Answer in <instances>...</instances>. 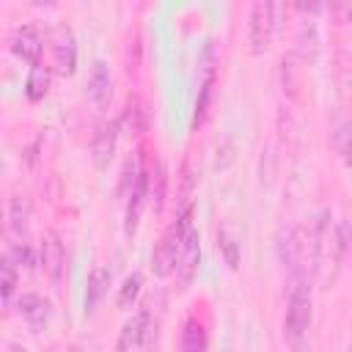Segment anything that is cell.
Wrapping results in <instances>:
<instances>
[{
  "label": "cell",
  "instance_id": "cell-23",
  "mask_svg": "<svg viewBox=\"0 0 352 352\" xmlns=\"http://www.w3.org/2000/svg\"><path fill=\"white\" fill-rule=\"evenodd\" d=\"M140 107H138V102L135 99H129V104H126V113H124V118H121V124H124V129H126V135H138L140 129H143V121H140Z\"/></svg>",
  "mask_w": 352,
  "mask_h": 352
},
{
  "label": "cell",
  "instance_id": "cell-5",
  "mask_svg": "<svg viewBox=\"0 0 352 352\" xmlns=\"http://www.w3.org/2000/svg\"><path fill=\"white\" fill-rule=\"evenodd\" d=\"M151 344V311L140 308L132 319H126L121 336H118V352H132L138 346Z\"/></svg>",
  "mask_w": 352,
  "mask_h": 352
},
{
  "label": "cell",
  "instance_id": "cell-1",
  "mask_svg": "<svg viewBox=\"0 0 352 352\" xmlns=\"http://www.w3.org/2000/svg\"><path fill=\"white\" fill-rule=\"evenodd\" d=\"M311 272H292L286 286V316H283V338L294 352L305 349L308 327H311Z\"/></svg>",
  "mask_w": 352,
  "mask_h": 352
},
{
  "label": "cell",
  "instance_id": "cell-14",
  "mask_svg": "<svg viewBox=\"0 0 352 352\" xmlns=\"http://www.w3.org/2000/svg\"><path fill=\"white\" fill-rule=\"evenodd\" d=\"M50 82H52L50 66H44L41 60L33 63L30 72H28V77H25V96H28L30 102H41V99L47 96V91H50Z\"/></svg>",
  "mask_w": 352,
  "mask_h": 352
},
{
  "label": "cell",
  "instance_id": "cell-18",
  "mask_svg": "<svg viewBox=\"0 0 352 352\" xmlns=\"http://www.w3.org/2000/svg\"><path fill=\"white\" fill-rule=\"evenodd\" d=\"M28 223H30V206H28V201L22 195H14L8 201V226L19 236H25L28 234Z\"/></svg>",
  "mask_w": 352,
  "mask_h": 352
},
{
  "label": "cell",
  "instance_id": "cell-25",
  "mask_svg": "<svg viewBox=\"0 0 352 352\" xmlns=\"http://www.w3.org/2000/svg\"><path fill=\"white\" fill-rule=\"evenodd\" d=\"M47 352H69V349H60V346H52V349H47Z\"/></svg>",
  "mask_w": 352,
  "mask_h": 352
},
{
  "label": "cell",
  "instance_id": "cell-26",
  "mask_svg": "<svg viewBox=\"0 0 352 352\" xmlns=\"http://www.w3.org/2000/svg\"><path fill=\"white\" fill-rule=\"evenodd\" d=\"M346 352H352V336H349V346H346Z\"/></svg>",
  "mask_w": 352,
  "mask_h": 352
},
{
  "label": "cell",
  "instance_id": "cell-11",
  "mask_svg": "<svg viewBox=\"0 0 352 352\" xmlns=\"http://www.w3.org/2000/svg\"><path fill=\"white\" fill-rule=\"evenodd\" d=\"M19 314L25 316V322L33 330H41L52 316V302L38 292H28L19 297Z\"/></svg>",
  "mask_w": 352,
  "mask_h": 352
},
{
  "label": "cell",
  "instance_id": "cell-19",
  "mask_svg": "<svg viewBox=\"0 0 352 352\" xmlns=\"http://www.w3.org/2000/svg\"><path fill=\"white\" fill-rule=\"evenodd\" d=\"M16 283H19V275H16V264L14 258L6 253L3 261H0V292H3V302L8 305L14 292H16Z\"/></svg>",
  "mask_w": 352,
  "mask_h": 352
},
{
  "label": "cell",
  "instance_id": "cell-21",
  "mask_svg": "<svg viewBox=\"0 0 352 352\" xmlns=\"http://www.w3.org/2000/svg\"><path fill=\"white\" fill-rule=\"evenodd\" d=\"M212 85H214V77L212 72L204 77L201 82V91H198V99H195V116H192V126H201L206 113H209V99H212Z\"/></svg>",
  "mask_w": 352,
  "mask_h": 352
},
{
  "label": "cell",
  "instance_id": "cell-10",
  "mask_svg": "<svg viewBox=\"0 0 352 352\" xmlns=\"http://www.w3.org/2000/svg\"><path fill=\"white\" fill-rule=\"evenodd\" d=\"M52 52H55V66L63 77L74 74L77 69V44H74V33L69 25H60L55 30V38H52Z\"/></svg>",
  "mask_w": 352,
  "mask_h": 352
},
{
  "label": "cell",
  "instance_id": "cell-15",
  "mask_svg": "<svg viewBox=\"0 0 352 352\" xmlns=\"http://www.w3.org/2000/svg\"><path fill=\"white\" fill-rule=\"evenodd\" d=\"M297 55L302 58V63H314L316 55H319V33H316L314 19H305L302 28H300V36H297Z\"/></svg>",
  "mask_w": 352,
  "mask_h": 352
},
{
  "label": "cell",
  "instance_id": "cell-16",
  "mask_svg": "<svg viewBox=\"0 0 352 352\" xmlns=\"http://www.w3.org/2000/svg\"><path fill=\"white\" fill-rule=\"evenodd\" d=\"M209 349V336L198 319H187L182 330V352H206Z\"/></svg>",
  "mask_w": 352,
  "mask_h": 352
},
{
  "label": "cell",
  "instance_id": "cell-7",
  "mask_svg": "<svg viewBox=\"0 0 352 352\" xmlns=\"http://www.w3.org/2000/svg\"><path fill=\"white\" fill-rule=\"evenodd\" d=\"M118 129H121V121H104L94 140H91V160H94V168L96 170H104L116 154V143H118Z\"/></svg>",
  "mask_w": 352,
  "mask_h": 352
},
{
  "label": "cell",
  "instance_id": "cell-6",
  "mask_svg": "<svg viewBox=\"0 0 352 352\" xmlns=\"http://www.w3.org/2000/svg\"><path fill=\"white\" fill-rule=\"evenodd\" d=\"M41 50H44V36H41L38 25H19L11 33V52L19 60H28L33 66V63H38Z\"/></svg>",
  "mask_w": 352,
  "mask_h": 352
},
{
  "label": "cell",
  "instance_id": "cell-22",
  "mask_svg": "<svg viewBox=\"0 0 352 352\" xmlns=\"http://www.w3.org/2000/svg\"><path fill=\"white\" fill-rule=\"evenodd\" d=\"M333 146H336L338 157L352 168V121H344V124L336 129V135H333Z\"/></svg>",
  "mask_w": 352,
  "mask_h": 352
},
{
  "label": "cell",
  "instance_id": "cell-9",
  "mask_svg": "<svg viewBox=\"0 0 352 352\" xmlns=\"http://www.w3.org/2000/svg\"><path fill=\"white\" fill-rule=\"evenodd\" d=\"M148 201V170L140 165L138 168V176L129 187V204H126V217H124V231L132 236L138 231V220H140V212Z\"/></svg>",
  "mask_w": 352,
  "mask_h": 352
},
{
  "label": "cell",
  "instance_id": "cell-24",
  "mask_svg": "<svg viewBox=\"0 0 352 352\" xmlns=\"http://www.w3.org/2000/svg\"><path fill=\"white\" fill-rule=\"evenodd\" d=\"M8 256L14 258L16 267H33L36 264V256H33V248L28 242H14L8 248Z\"/></svg>",
  "mask_w": 352,
  "mask_h": 352
},
{
  "label": "cell",
  "instance_id": "cell-12",
  "mask_svg": "<svg viewBox=\"0 0 352 352\" xmlns=\"http://www.w3.org/2000/svg\"><path fill=\"white\" fill-rule=\"evenodd\" d=\"M110 94H113V77H110V69H107L104 60H96L94 69H91V74H88V82H85V96H88L94 104L104 107V104L110 102Z\"/></svg>",
  "mask_w": 352,
  "mask_h": 352
},
{
  "label": "cell",
  "instance_id": "cell-20",
  "mask_svg": "<svg viewBox=\"0 0 352 352\" xmlns=\"http://www.w3.org/2000/svg\"><path fill=\"white\" fill-rule=\"evenodd\" d=\"M140 289H143V275H140V272L126 275V278H124V286L118 289V297H116L118 308H132V302L138 300Z\"/></svg>",
  "mask_w": 352,
  "mask_h": 352
},
{
  "label": "cell",
  "instance_id": "cell-27",
  "mask_svg": "<svg viewBox=\"0 0 352 352\" xmlns=\"http://www.w3.org/2000/svg\"><path fill=\"white\" fill-rule=\"evenodd\" d=\"M349 19H352V8H349Z\"/></svg>",
  "mask_w": 352,
  "mask_h": 352
},
{
  "label": "cell",
  "instance_id": "cell-4",
  "mask_svg": "<svg viewBox=\"0 0 352 352\" xmlns=\"http://www.w3.org/2000/svg\"><path fill=\"white\" fill-rule=\"evenodd\" d=\"M38 256H41V267H44L50 283L58 286L60 278H63V267H66V250H63V242L55 231H44Z\"/></svg>",
  "mask_w": 352,
  "mask_h": 352
},
{
  "label": "cell",
  "instance_id": "cell-3",
  "mask_svg": "<svg viewBox=\"0 0 352 352\" xmlns=\"http://www.w3.org/2000/svg\"><path fill=\"white\" fill-rule=\"evenodd\" d=\"M275 14H278V6L272 3H253L250 8V44H253V52H264L275 36Z\"/></svg>",
  "mask_w": 352,
  "mask_h": 352
},
{
  "label": "cell",
  "instance_id": "cell-17",
  "mask_svg": "<svg viewBox=\"0 0 352 352\" xmlns=\"http://www.w3.org/2000/svg\"><path fill=\"white\" fill-rule=\"evenodd\" d=\"M217 250L223 253V258H226V264H228L231 270L239 267L242 253H239V239H236V234H234L231 226H223V228L217 231Z\"/></svg>",
  "mask_w": 352,
  "mask_h": 352
},
{
  "label": "cell",
  "instance_id": "cell-2",
  "mask_svg": "<svg viewBox=\"0 0 352 352\" xmlns=\"http://www.w3.org/2000/svg\"><path fill=\"white\" fill-rule=\"evenodd\" d=\"M346 253V236H344V223H336L330 212L319 214L316 231H314V264L311 272L324 280L333 283L338 275V267L344 261Z\"/></svg>",
  "mask_w": 352,
  "mask_h": 352
},
{
  "label": "cell",
  "instance_id": "cell-13",
  "mask_svg": "<svg viewBox=\"0 0 352 352\" xmlns=\"http://www.w3.org/2000/svg\"><path fill=\"white\" fill-rule=\"evenodd\" d=\"M110 280H113V272H110V267H104V264H99V267H94V270L88 272V278H85V300H82L85 314H94V308H96V305L102 302V297L107 294Z\"/></svg>",
  "mask_w": 352,
  "mask_h": 352
},
{
  "label": "cell",
  "instance_id": "cell-8",
  "mask_svg": "<svg viewBox=\"0 0 352 352\" xmlns=\"http://www.w3.org/2000/svg\"><path fill=\"white\" fill-rule=\"evenodd\" d=\"M198 261H201V236H198V228L190 226L184 234V242H182L179 264H176V275H179L182 289H187L192 283V278L198 272Z\"/></svg>",
  "mask_w": 352,
  "mask_h": 352
}]
</instances>
